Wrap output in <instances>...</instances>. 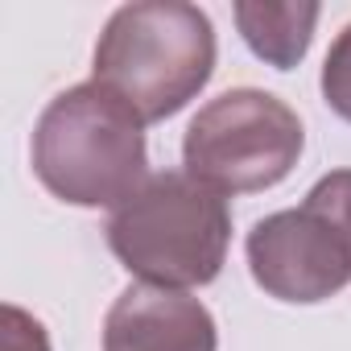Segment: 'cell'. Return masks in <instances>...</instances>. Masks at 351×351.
Returning a JSON list of instances; mask_svg holds the SVG:
<instances>
[{
	"label": "cell",
	"instance_id": "1",
	"mask_svg": "<svg viewBox=\"0 0 351 351\" xmlns=\"http://www.w3.org/2000/svg\"><path fill=\"white\" fill-rule=\"evenodd\" d=\"M215 71L211 17L186 0H136L108 17L95 46V83L145 124L186 108Z\"/></svg>",
	"mask_w": 351,
	"mask_h": 351
},
{
	"label": "cell",
	"instance_id": "2",
	"mask_svg": "<svg viewBox=\"0 0 351 351\" xmlns=\"http://www.w3.org/2000/svg\"><path fill=\"white\" fill-rule=\"evenodd\" d=\"M145 165V120L95 79L54 95L34 128V173L71 207H120Z\"/></svg>",
	"mask_w": 351,
	"mask_h": 351
},
{
	"label": "cell",
	"instance_id": "3",
	"mask_svg": "<svg viewBox=\"0 0 351 351\" xmlns=\"http://www.w3.org/2000/svg\"><path fill=\"white\" fill-rule=\"evenodd\" d=\"M232 240V211L223 195L165 169L145 178L108 219L116 261L145 285L195 289L219 277Z\"/></svg>",
	"mask_w": 351,
	"mask_h": 351
},
{
	"label": "cell",
	"instance_id": "4",
	"mask_svg": "<svg viewBox=\"0 0 351 351\" xmlns=\"http://www.w3.org/2000/svg\"><path fill=\"white\" fill-rule=\"evenodd\" d=\"M306 145L298 112L256 87L215 95L186 128V173L215 195H252L277 186Z\"/></svg>",
	"mask_w": 351,
	"mask_h": 351
},
{
	"label": "cell",
	"instance_id": "5",
	"mask_svg": "<svg viewBox=\"0 0 351 351\" xmlns=\"http://www.w3.org/2000/svg\"><path fill=\"white\" fill-rule=\"evenodd\" d=\"M248 269L269 298L314 306L351 281V244L322 211L302 203L298 211H277L252 228Z\"/></svg>",
	"mask_w": 351,
	"mask_h": 351
},
{
	"label": "cell",
	"instance_id": "6",
	"mask_svg": "<svg viewBox=\"0 0 351 351\" xmlns=\"http://www.w3.org/2000/svg\"><path fill=\"white\" fill-rule=\"evenodd\" d=\"M104 351H215V318L186 289L136 281L108 310Z\"/></svg>",
	"mask_w": 351,
	"mask_h": 351
},
{
	"label": "cell",
	"instance_id": "7",
	"mask_svg": "<svg viewBox=\"0 0 351 351\" xmlns=\"http://www.w3.org/2000/svg\"><path fill=\"white\" fill-rule=\"evenodd\" d=\"M236 25L256 58H265L277 71H289L310 50L314 25H318V5H261V0H240Z\"/></svg>",
	"mask_w": 351,
	"mask_h": 351
},
{
	"label": "cell",
	"instance_id": "8",
	"mask_svg": "<svg viewBox=\"0 0 351 351\" xmlns=\"http://www.w3.org/2000/svg\"><path fill=\"white\" fill-rule=\"evenodd\" d=\"M322 95L343 120H351V25H343L322 62Z\"/></svg>",
	"mask_w": 351,
	"mask_h": 351
},
{
	"label": "cell",
	"instance_id": "9",
	"mask_svg": "<svg viewBox=\"0 0 351 351\" xmlns=\"http://www.w3.org/2000/svg\"><path fill=\"white\" fill-rule=\"evenodd\" d=\"M0 351H50L46 326L21 306H5L0 310Z\"/></svg>",
	"mask_w": 351,
	"mask_h": 351
}]
</instances>
